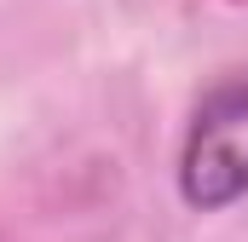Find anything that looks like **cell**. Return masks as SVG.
I'll return each mask as SVG.
<instances>
[{
	"label": "cell",
	"mask_w": 248,
	"mask_h": 242,
	"mask_svg": "<svg viewBox=\"0 0 248 242\" xmlns=\"http://www.w3.org/2000/svg\"><path fill=\"white\" fill-rule=\"evenodd\" d=\"M179 196L196 213H219L248 196V75L202 92L179 144Z\"/></svg>",
	"instance_id": "obj_1"
}]
</instances>
